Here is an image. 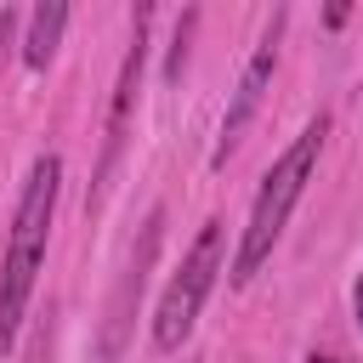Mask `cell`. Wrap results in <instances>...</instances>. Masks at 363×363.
<instances>
[{"label": "cell", "mask_w": 363, "mask_h": 363, "mask_svg": "<svg viewBox=\"0 0 363 363\" xmlns=\"http://www.w3.org/2000/svg\"><path fill=\"white\" fill-rule=\"evenodd\" d=\"M57 187H62V159L57 153H40L28 164V182H23V199H17V216H11V238H6V261H0V352L17 346V329H23V312H28L34 278L45 267Z\"/></svg>", "instance_id": "obj_1"}, {"label": "cell", "mask_w": 363, "mask_h": 363, "mask_svg": "<svg viewBox=\"0 0 363 363\" xmlns=\"http://www.w3.org/2000/svg\"><path fill=\"white\" fill-rule=\"evenodd\" d=\"M323 136H329V119L318 113V119L272 159V170L261 176V193H255V204H250V227H244L238 255H233V284H250V278L267 267V255L278 250V238H284V227H289V210H295V199L306 193V182H312V170H318Z\"/></svg>", "instance_id": "obj_2"}, {"label": "cell", "mask_w": 363, "mask_h": 363, "mask_svg": "<svg viewBox=\"0 0 363 363\" xmlns=\"http://www.w3.org/2000/svg\"><path fill=\"white\" fill-rule=\"evenodd\" d=\"M216 272H221V221H204L193 250L182 255V272L170 278V289L159 295V312H153V346L159 352H176L193 323H199V306L204 295L216 289Z\"/></svg>", "instance_id": "obj_3"}, {"label": "cell", "mask_w": 363, "mask_h": 363, "mask_svg": "<svg viewBox=\"0 0 363 363\" xmlns=\"http://www.w3.org/2000/svg\"><path fill=\"white\" fill-rule=\"evenodd\" d=\"M147 17L153 6H136V28H130V45H125V62H119V79H113V108H108V136H102V164H96V182H91V199L85 210H102V187L125 153V125H130V108H136V91H142V62H147Z\"/></svg>", "instance_id": "obj_4"}, {"label": "cell", "mask_w": 363, "mask_h": 363, "mask_svg": "<svg viewBox=\"0 0 363 363\" xmlns=\"http://www.w3.org/2000/svg\"><path fill=\"white\" fill-rule=\"evenodd\" d=\"M278 28H284V11L272 17L267 40L255 45V57H250V62H244V74H238V91H233V102H227V113H221V136H216L210 164H227V153L244 142V130H250V119H255V108H261L267 85H272V68H278Z\"/></svg>", "instance_id": "obj_5"}, {"label": "cell", "mask_w": 363, "mask_h": 363, "mask_svg": "<svg viewBox=\"0 0 363 363\" xmlns=\"http://www.w3.org/2000/svg\"><path fill=\"white\" fill-rule=\"evenodd\" d=\"M159 227H164V210H153V216L142 221V244H136V255H130V267H125V278H119V289H113L108 335H102V363H119V346H125V329H130V306H136V295H142V284H147V267H153V255H159Z\"/></svg>", "instance_id": "obj_6"}, {"label": "cell", "mask_w": 363, "mask_h": 363, "mask_svg": "<svg viewBox=\"0 0 363 363\" xmlns=\"http://www.w3.org/2000/svg\"><path fill=\"white\" fill-rule=\"evenodd\" d=\"M62 28H68V6H62V0H51V6H34V11H28L23 62H28V68H45V62L57 57V40H62Z\"/></svg>", "instance_id": "obj_7"}, {"label": "cell", "mask_w": 363, "mask_h": 363, "mask_svg": "<svg viewBox=\"0 0 363 363\" xmlns=\"http://www.w3.org/2000/svg\"><path fill=\"white\" fill-rule=\"evenodd\" d=\"M193 17H199V11H182V23H176V45H170L164 79H182V57H187V28H193Z\"/></svg>", "instance_id": "obj_8"}, {"label": "cell", "mask_w": 363, "mask_h": 363, "mask_svg": "<svg viewBox=\"0 0 363 363\" xmlns=\"http://www.w3.org/2000/svg\"><path fill=\"white\" fill-rule=\"evenodd\" d=\"M11 34H17V11H0V57H6V45H11Z\"/></svg>", "instance_id": "obj_9"}, {"label": "cell", "mask_w": 363, "mask_h": 363, "mask_svg": "<svg viewBox=\"0 0 363 363\" xmlns=\"http://www.w3.org/2000/svg\"><path fill=\"white\" fill-rule=\"evenodd\" d=\"M352 312H357V329H363V272H357V284H352Z\"/></svg>", "instance_id": "obj_10"}, {"label": "cell", "mask_w": 363, "mask_h": 363, "mask_svg": "<svg viewBox=\"0 0 363 363\" xmlns=\"http://www.w3.org/2000/svg\"><path fill=\"white\" fill-rule=\"evenodd\" d=\"M306 363H346V357H306Z\"/></svg>", "instance_id": "obj_11"}]
</instances>
